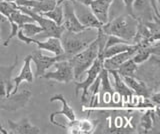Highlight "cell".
<instances>
[{"label": "cell", "instance_id": "cell-19", "mask_svg": "<svg viewBox=\"0 0 160 134\" xmlns=\"http://www.w3.org/2000/svg\"><path fill=\"white\" fill-rule=\"evenodd\" d=\"M53 101H60L61 102L62 108L60 111L53 112L51 115H50V122H51L53 120V118L57 115H64L69 121H72V120H75V119H76V115H75L73 109L69 106L67 100L65 99V97L62 95V94H56V95L52 96L51 98H50V102H53Z\"/></svg>", "mask_w": 160, "mask_h": 134}, {"label": "cell", "instance_id": "cell-8", "mask_svg": "<svg viewBox=\"0 0 160 134\" xmlns=\"http://www.w3.org/2000/svg\"><path fill=\"white\" fill-rule=\"evenodd\" d=\"M30 55H31V61H33L35 66H36V74H35L36 78L41 77L46 72L47 69L53 66L55 62L59 60H68L64 53L55 56H45L42 54L41 49L38 48L35 51H33L32 54H30Z\"/></svg>", "mask_w": 160, "mask_h": 134}, {"label": "cell", "instance_id": "cell-28", "mask_svg": "<svg viewBox=\"0 0 160 134\" xmlns=\"http://www.w3.org/2000/svg\"><path fill=\"white\" fill-rule=\"evenodd\" d=\"M6 22H8V20H7V18L5 17L3 14H1L0 13V26L2 25V24H4V23H6Z\"/></svg>", "mask_w": 160, "mask_h": 134}, {"label": "cell", "instance_id": "cell-5", "mask_svg": "<svg viewBox=\"0 0 160 134\" xmlns=\"http://www.w3.org/2000/svg\"><path fill=\"white\" fill-rule=\"evenodd\" d=\"M17 8L21 12L29 15L39 26H41L43 28V31L41 33L37 34L38 38L42 39V38H48V37H56V38L60 39L63 31L65 30L62 25H57L56 23L53 22L52 20H50L49 18L44 17L41 15V14L32 11L31 9L28 7L17 6Z\"/></svg>", "mask_w": 160, "mask_h": 134}, {"label": "cell", "instance_id": "cell-11", "mask_svg": "<svg viewBox=\"0 0 160 134\" xmlns=\"http://www.w3.org/2000/svg\"><path fill=\"white\" fill-rule=\"evenodd\" d=\"M18 63V56L16 55L13 64L9 66H0V97H6L10 95L13 90L14 83L12 81V73Z\"/></svg>", "mask_w": 160, "mask_h": 134}, {"label": "cell", "instance_id": "cell-9", "mask_svg": "<svg viewBox=\"0 0 160 134\" xmlns=\"http://www.w3.org/2000/svg\"><path fill=\"white\" fill-rule=\"evenodd\" d=\"M71 1L74 7L75 15H76L78 21L81 23L83 26H85L86 28L98 29L103 25V24L95 17V15L91 11V9H90L89 6L84 5V4L76 1V0H71Z\"/></svg>", "mask_w": 160, "mask_h": 134}, {"label": "cell", "instance_id": "cell-18", "mask_svg": "<svg viewBox=\"0 0 160 134\" xmlns=\"http://www.w3.org/2000/svg\"><path fill=\"white\" fill-rule=\"evenodd\" d=\"M122 79L125 82V84H126V85L131 89V91L134 92L136 95L141 96L143 98H149L151 92H150L149 88L146 86V84H145L143 81L137 79V77L124 76V77H122Z\"/></svg>", "mask_w": 160, "mask_h": 134}, {"label": "cell", "instance_id": "cell-10", "mask_svg": "<svg viewBox=\"0 0 160 134\" xmlns=\"http://www.w3.org/2000/svg\"><path fill=\"white\" fill-rule=\"evenodd\" d=\"M63 7V20L62 26L65 30L71 31V32H80L86 29V27L83 26L81 23L78 21V19L75 15L74 7L71 0H64L62 2Z\"/></svg>", "mask_w": 160, "mask_h": 134}, {"label": "cell", "instance_id": "cell-25", "mask_svg": "<svg viewBox=\"0 0 160 134\" xmlns=\"http://www.w3.org/2000/svg\"><path fill=\"white\" fill-rule=\"evenodd\" d=\"M17 9V5L14 2H8V1H0V13L3 14L5 17H9L14 10Z\"/></svg>", "mask_w": 160, "mask_h": 134}, {"label": "cell", "instance_id": "cell-31", "mask_svg": "<svg viewBox=\"0 0 160 134\" xmlns=\"http://www.w3.org/2000/svg\"><path fill=\"white\" fill-rule=\"evenodd\" d=\"M64 1V0H57V3L56 5H59V4H62V2Z\"/></svg>", "mask_w": 160, "mask_h": 134}, {"label": "cell", "instance_id": "cell-22", "mask_svg": "<svg viewBox=\"0 0 160 134\" xmlns=\"http://www.w3.org/2000/svg\"><path fill=\"white\" fill-rule=\"evenodd\" d=\"M39 14H41L42 16L49 18L50 20H52L55 22L57 25H62V20H63V7L62 4L56 5L54 8H52L51 10L45 11V12H40Z\"/></svg>", "mask_w": 160, "mask_h": 134}, {"label": "cell", "instance_id": "cell-3", "mask_svg": "<svg viewBox=\"0 0 160 134\" xmlns=\"http://www.w3.org/2000/svg\"><path fill=\"white\" fill-rule=\"evenodd\" d=\"M98 54V40L97 37L89 45L78 52L69 59V62L73 68V75L75 80H78L80 77L87 71V69L92 65Z\"/></svg>", "mask_w": 160, "mask_h": 134}, {"label": "cell", "instance_id": "cell-17", "mask_svg": "<svg viewBox=\"0 0 160 134\" xmlns=\"http://www.w3.org/2000/svg\"><path fill=\"white\" fill-rule=\"evenodd\" d=\"M108 72H109V74H111L113 77L115 92L119 94L120 97H123L125 101H127L128 99L131 101L133 98V92L131 91V89L125 84L122 77L119 75L116 70H108Z\"/></svg>", "mask_w": 160, "mask_h": 134}, {"label": "cell", "instance_id": "cell-33", "mask_svg": "<svg viewBox=\"0 0 160 134\" xmlns=\"http://www.w3.org/2000/svg\"><path fill=\"white\" fill-rule=\"evenodd\" d=\"M0 1H3V0H0Z\"/></svg>", "mask_w": 160, "mask_h": 134}, {"label": "cell", "instance_id": "cell-24", "mask_svg": "<svg viewBox=\"0 0 160 134\" xmlns=\"http://www.w3.org/2000/svg\"><path fill=\"white\" fill-rule=\"evenodd\" d=\"M22 32L28 37H33L36 36L37 34L41 33L43 31V28L41 26H39L36 22H28L24 23L21 27Z\"/></svg>", "mask_w": 160, "mask_h": 134}, {"label": "cell", "instance_id": "cell-20", "mask_svg": "<svg viewBox=\"0 0 160 134\" xmlns=\"http://www.w3.org/2000/svg\"><path fill=\"white\" fill-rule=\"evenodd\" d=\"M61 127L67 128L70 133H90L94 129V123L89 120H72L66 125H59Z\"/></svg>", "mask_w": 160, "mask_h": 134}, {"label": "cell", "instance_id": "cell-29", "mask_svg": "<svg viewBox=\"0 0 160 134\" xmlns=\"http://www.w3.org/2000/svg\"><path fill=\"white\" fill-rule=\"evenodd\" d=\"M76 1L82 3V4H84V5H86V6H89L90 3H91L93 0H76Z\"/></svg>", "mask_w": 160, "mask_h": 134}, {"label": "cell", "instance_id": "cell-4", "mask_svg": "<svg viewBox=\"0 0 160 134\" xmlns=\"http://www.w3.org/2000/svg\"><path fill=\"white\" fill-rule=\"evenodd\" d=\"M105 43L98 42V54L96 59L92 63V65L87 69V77L82 82H76V87H75V94L78 95L80 90H82L81 95V102L84 104L88 102V93H89V87L91 86V84L95 81V79L97 78L99 72L101 71L103 68V51H104Z\"/></svg>", "mask_w": 160, "mask_h": 134}, {"label": "cell", "instance_id": "cell-7", "mask_svg": "<svg viewBox=\"0 0 160 134\" xmlns=\"http://www.w3.org/2000/svg\"><path fill=\"white\" fill-rule=\"evenodd\" d=\"M53 66L55 68L54 71L45 72L41 77L59 83H69L74 80L73 68L69 60H59L55 62Z\"/></svg>", "mask_w": 160, "mask_h": 134}, {"label": "cell", "instance_id": "cell-12", "mask_svg": "<svg viewBox=\"0 0 160 134\" xmlns=\"http://www.w3.org/2000/svg\"><path fill=\"white\" fill-rule=\"evenodd\" d=\"M141 47L140 44H135V46L132 49L129 50L120 52L114 56H111L109 58H104L103 60V67L107 70H117L118 67L121 65L123 62L128 60L129 58L133 57V55L137 52L138 49Z\"/></svg>", "mask_w": 160, "mask_h": 134}, {"label": "cell", "instance_id": "cell-26", "mask_svg": "<svg viewBox=\"0 0 160 134\" xmlns=\"http://www.w3.org/2000/svg\"><path fill=\"white\" fill-rule=\"evenodd\" d=\"M124 4V9H125V14L132 16L135 18L134 12H133V2L134 0H122Z\"/></svg>", "mask_w": 160, "mask_h": 134}, {"label": "cell", "instance_id": "cell-23", "mask_svg": "<svg viewBox=\"0 0 160 134\" xmlns=\"http://www.w3.org/2000/svg\"><path fill=\"white\" fill-rule=\"evenodd\" d=\"M135 46V44H127V43H116L114 45H111L107 48L104 49L103 51V56L104 58H109L111 56L116 55V54L129 50V49H132Z\"/></svg>", "mask_w": 160, "mask_h": 134}, {"label": "cell", "instance_id": "cell-15", "mask_svg": "<svg viewBox=\"0 0 160 134\" xmlns=\"http://www.w3.org/2000/svg\"><path fill=\"white\" fill-rule=\"evenodd\" d=\"M100 77V85L102 86L101 90H99L100 93V100L102 103H110L112 101L113 96V90L111 86V82L109 80V72L107 69L104 67L101 69V71L99 72Z\"/></svg>", "mask_w": 160, "mask_h": 134}, {"label": "cell", "instance_id": "cell-13", "mask_svg": "<svg viewBox=\"0 0 160 134\" xmlns=\"http://www.w3.org/2000/svg\"><path fill=\"white\" fill-rule=\"evenodd\" d=\"M33 79H34V75L31 69V55H27L24 58V63L19 74L14 79H12V81L14 83V87L10 94L16 93L23 81H26L27 83H31L33 81Z\"/></svg>", "mask_w": 160, "mask_h": 134}, {"label": "cell", "instance_id": "cell-21", "mask_svg": "<svg viewBox=\"0 0 160 134\" xmlns=\"http://www.w3.org/2000/svg\"><path fill=\"white\" fill-rule=\"evenodd\" d=\"M138 69V64L135 63L133 58H129L128 60L123 62L117 69L118 74L121 77L128 76V77H136V72Z\"/></svg>", "mask_w": 160, "mask_h": 134}, {"label": "cell", "instance_id": "cell-1", "mask_svg": "<svg viewBox=\"0 0 160 134\" xmlns=\"http://www.w3.org/2000/svg\"><path fill=\"white\" fill-rule=\"evenodd\" d=\"M97 37V29L86 28L80 32H71L64 30L60 41L63 53L69 60L72 56L86 48Z\"/></svg>", "mask_w": 160, "mask_h": 134}, {"label": "cell", "instance_id": "cell-16", "mask_svg": "<svg viewBox=\"0 0 160 134\" xmlns=\"http://www.w3.org/2000/svg\"><path fill=\"white\" fill-rule=\"evenodd\" d=\"M111 2L112 0H93L89 5L95 17L102 24H105L109 21L108 11Z\"/></svg>", "mask_w": 160, "mask_h": 134}, {"label": "cell", "instance_id": "cell-30", "mask_svg": "<svg viewBox=\"0 0 160 134\" xmlns=\"http://www.w3.org/2000/svg\"><path fill=\"white\" fill-rule=\"evenodd\" d=\"M0 132L3 133V134H8V132L4 129V127H3L2 124H1V122H0Z\"/></svg>", "mask_w": 160, "mask_h": 134}, {"label": "cell", "instance_id": "cell-32", "mask_svg": "<svg viewBox=\"0 0 160 134\" xmlns=\"http://www.w3.org/2000/svg\"><path fill=\"white\" fill-rule=\"evenodd\" d=\"M4 1H8V2H14V0H4Z\"/></svg>", "mask_w": 160, "mask_h": 134}, {"label": "cell", "instance_id": "cell-6", "mask_svg": "<svg viewBox=\"0 0 160 134\" xmlns=\"http://www.w3.org/2000/svg\"><path fill=\"white\" fill-rule=\"evenodd\" d=\"M31 96L32 92L29 87L21 88V90H18L14 94H10L6 97H0V109L12 111L25 107Z\"/></svg>", "mask_w": 160, "mask_h": 134}, {"label": "cell", "instance_id": "cell-27", "mask_svg": "<svg viewBox=\"0 0 160 134\" xmlns=\"http://www.w3.org/2000/svg\"><path fill=\"white\" fill-rule=\"evenodd\" d=\"M158 1L159 0H149V2H150V4H151V7H152V9H153V12H154V14L156 15L157 17H160V15H159V10H158Z\"/></svg>", "mask_w": 160, "mask_h": 134}, {"label": "cell", "instance_id": "cell-14", "mask_svg": "<svg viewBox=\"0 0 160 134\" xmlns=\"http://www.w3.org/2000/svg\"><path fill=\"white\" fill-rule=\"evenodd\" d=\"M8 126H9V132L8 133H17V134H39L41 133L40 128L31 124L28 118H23L18 122H14L8 119L7 120Z\"/></svg>", "mask_w": 160, "mask_h": 134}, {"label": "cell", "instance_id": "cell-2", "mask_svg": "<svg viewBox=\"0 0 160 134\" xmlns=\"http://www.w3.org/2000/svg\"><path fill=\"white\" fill-rule=\"evenodd\" d=\"M138 20L128 14H120L101 26L106 35H114L133 43Z\"/></svg>", "mask_w": 160, "mask_h": 134}]
</instances>
